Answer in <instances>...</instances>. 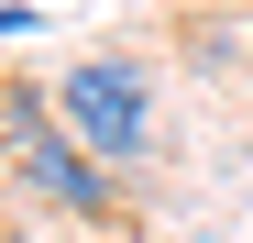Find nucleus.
<instances>
[{
  "instance_id": "f03ea898",
  "label": "nucleus",
  "mask_w": 253,
  "mask_h": 243,
  "mask_svg": "<svg viewBox=\"0 0 253 243\" xmlns=\"http://www.w3.org/2000/svg\"><path fill=\"white\" fill-rule=\"evenodd\" d=\"M0 122H11V155H22V177L44 188V199H66V210H88V221L110 210V188H99V155L77 144L66 122L33 100V89H11V100H0Z\"/></svg>"
},
{
  "instance_id": "f257e3e1",
  "label": "nucleus",
  "mask_w": 253,
  "mask_h": 243,
  "mask_svg": "<svg viewBox=\"0 0 253 243\" xmlns=\"http://www.w3.org/2000/svg\"><path fill=\"white\" fill-rule=\"evenodd\" d=\"M55 122H66L88 155H143V133H154L143 66H132V56H77V66L55 77Z\"/></svg>"
}]
</instances>
